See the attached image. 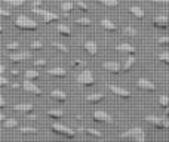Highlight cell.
I'll return each instance as SVG.
<instances>
[{"label": "cell", "mask_w": 169, "mask_h": 142, "mask_svg": "<svg viewBox=\"0 0 169 142\" xmlns=\"http://www.w3.org/2000/svg\"><path fill=\"white\" fill-rule=\"evenodd\" d=\"M15 25L18 28H22V30H36V27H37L36 21H33L27 15H18L15 19Z\"/></svg>", "instance_id": "cell-1"}, {"label": "cell", "mask_w": 169, "mask_h": 142, "mask_svg": "<svg viewBox=\"0 0 169 142\" xmlns=\"http://www.w3.org/2000/svg\"><path fill=\"white\" fill-rule=\"evenodd\" d=\"M77 82L83 86H90L93 85L95 82V77H93V73L89 71V70H82L79 74H77Z\"/></svg>", "instance_id": "cell-2"}, {"label": "cell", "mask_w": 169, "mask_h": 142, "mask_svg": "<svg viewBox=\"0 0 169 142\" xmlns=\"http://www.w3.org/2000/svg\"><path fill=\"white\" fill-rule=\"evenodd\" d=\"M33 12H34L36 15H40L44 22H50V21H56V19H58V15H56L55 12H50V10H44V9L34 7Z\"/></svg>", "instance_id": "cell-3"}, {"label": "cell", "mask_w": 169, "mask_h": 142, "mask_svg": "<svg viewBox=\"0 0 169 142\" xmlns=\"http://www.w3.org/2000/svg\"><path fill=\"white\" fill-rule=\"evenodd\" d=\"M122 138H130V139H135V141H144V139H145L144 132H142L141 129H138V127L130 129V130L125 132V133L122 135Z\"/></svg>", "instance_id": "cell-4"}, {"label": "cell", "mask_w": 169, "mask_h": 142, "mask_svg": "<svg viewBox=\"0 0 169 142\" xmlns=\"http://www.w3.org/2000/svg\"><path fill=\"white\" fill-rule=\"evenodd\" d=\"M56 133H59V135H64V136H67V138H73L74 136V132L71 130V129H68L67 126H64V124H61V123H53L52 126H50Z\"/></svg>", "instance_id": "cell-5"}, {"label": "cell", "mask_w": 169, "mask_h": 142, "mask_svg": "<svg viewBox=\"0 0 169 142\" xmlns=\"http://www.w3.org/2000/svg\"><path fill=\"white\" fill-rule=\"evenodd\" d=\"M93 120L98 121V123H111L113 121L111 116L108 113H105V111H101V110H96L93 113Z\"/></svg>", "instance_id": "cell-6"}, {"label": "cell", "mask_w": 169, "mask_h": 142, "mask_svg": "<svg viewBox=\"0 0 169 142\" xmlns=\"http://www.w3.org/2000/svg\"><path fill=\"white\" fill-rule=\"evenodd\" d=\"M22 88H24V90H27V92H30V93L42 95V89H40L36 83H33L31 80H28V79H25V82L22 83Z\"/></svg>", "instance_id": "cell-7"}, {"label": "cell", "mask_w": 169, "mask_h": 142, "mask_svg": "<svg viewBox=\"0 0 169 142\" xmlns=\"http://www.w3.org/2000/svg\"><path fill=\"white\" fill-rule=\"evenodd\" d=\"M102 67H104L107 71H110V73H119V71L123 68L117 61H105V62L102 64Z\"/></svg>", "instance_id": "cell-8"}, {"label": "cell", "mask_w": 169, "mask_h": 142, "mask_svg": "<svg viewBox=\"0 0 169 142\" xmlns=\"http://www.w3.org/2000/svg\"><path fill=\"white\" fill-rule=\"evenodd\" d=\"M108 89L113 92L114 95H117V96H120V98H129L130 96V92L126 90V89H123V88H120V86H114V85H110L108 86Z\"/></svg>", "instance_id": "cell-9"}, {"label": "cell", "mask_w": 169, "mask_h": 142, "mask_svg": "<svg viewBox=\"0 0 169 142\" xmlns=\"http://www.w3.org/2000/svg\"><path fill=\"white\" fill-rule=\"evenodd\" d=\"M169 24V18L166 15H160L157 18H154V25L159 27V28H166Z\"/></svg>", "instance_id": "cell-10"}, {"label": "cell", "mask_w": 169, "mask_h": 142, "mask_svg": "<svg viewBox=\"0 0 169 142\" xmlns=\"http://www.w3.org/2000/svg\"><path fill=\"white\" fill-rule=\"evenodd\" d=\"M28 58H30L28 52H19V53H12L10 55V61L12 62H21V61H25Z\"/></svg>", "instance_id": "cell-11"}, {"label": "cell", "mask_w": 169, "mask_h": 142, "mask_svg": "<svg viewBox=\"0 0 169 142\" xmlns=\"http://www.w3.org/2000/svg\"><path fill=\"white\" fill-rule=\"evenodd\" d=\"M138 86H139L141 89H144V90H154V89H156L154 83H151V82L147 80V79H139V80H138Z\"/></svg>", "instance_id": "cell-12"}, {"label": "cell", "mask_w": 169, "mask_h": 142, "mask_svg": "<svg viewBox=\"0 0 169 142\" xmlns=\"http://www.w3.org/2000/svg\"><path fill=\"white\" fill-rule=\"evenodd\" d=\"M50 98L55 99V101H59V102H65V101H67V95H65V92L58 90V89H55V90L50 92Z\"/></svg>", "instance_id": "cell-13"}, {"label": "cell", "mask_w": 169, "mask_h": 142, "mask_svg": "<svg viewBox=\"0 0 169 142\" xmlns=\"http://www.w3.org/2000/svg\"><path fill=\"white\" fill-rule=\"evenodd\" d=\"M47 74H50L53 77H64L67 74V71L64 68H61V67H53V68H49L47 70Z\"/></svg>", "instance_id": "cell-14"}, {"label": "cell", "mask_w": 169, "mask_h": 142, "mask_svg": "<svg viewBox=\"0 0 169 142\" xmlns=\"http://www.w3.org/2000/svg\"><path fill=\"white\" fill-rule=\"evenodd\" d=\"M84 50L89 53V55H95L96 52H98V46H96V43L95 42H92V40H89V42H84Z\"/></svg>", "instance_id": "cell-15"}, {"label": "cell", "mask_w": 169, "mask_h": 142, "mask_svg": "<svg viewBox=\"0 0 169 142\" xmlns=\"http://www.w3.org/2000/svg\"><path fill=\"white\" fill-rule=\"evenodd\" d=\"M116 49L119 52H125V53H135L136 52V49L132 46V45H129V43H120V45H117Z\"/></svg>", "instance_id": "cell-16"}, {"label": "cell", "mask_w": 169, "mask_h": 142, "mask_svg": "<svg viewBox=\"0 0 169 142\" xmlns=\"http://www.w3.org/2000/svg\"><path fill=\"white\" fill-rule=\"evenodd\" d=\"M101 25L105 28V30H108V31H116L117 30V25L113 22V21H110V19H107V18H104V19H101Z\"/></svg>", "instance_id": "cell-17"}, {"label": "cell", "mask_w": 169, "mask_h": 142, "mask_svg": "<svg viewBox=\"0 0 169 142\" xmlns=\"http://www.w3.org/2000/svg\"><path fill=\"white\" fill-rule=\"evenodd\" d=\"M13 108L16 111H21V113H30V111H33V105L31 104H18Z\"/></svg>", "instance_id": "cell-18"}, {"label": "cell", "mask_w": 169, "mask_h": 142, "mask_svg": "<svg viewBox=\"0 0 169 142\" xmlns=\"http://www.w3.org/2000/svg\"><path fill=\"white\" fill-rule=\"evenodd\" d=\"M56 30H58V33L62 34V36H70V34H71V28L67 27V25H64V24H58V25H56Z\"/></svg>", "instance_id": "cell-19"}, {"label": "cell", "mask_w": 169, "mask_h": 142, "mask_svg": "<svg viewBox=\"0 0 169 142\" xmlns=\"http://www.w3.org/2000/svg\"><path fill=\"white\" fill-rule=\"evenodd\" d=\"M130 13H132L135 18H142V16H144V10H142V7H139V6H130Z\"/></svg>", "instance_id": "cell-20"}, {"label": "cell", "mask_w": 169, "mask_h": 142, "mask_svg": "<svg viewBox=\"0 0 169 142\" xmlns=\"http://www.w3.org/2000/svg\"><path fill=\"white\" fill-rule=\"evenodd\" d=\"M104 99V95H101V93H96V95H89L87 98H86V101L87 102H99V101H102Z\"/></svg>", "instance_id": "cell-21"}, {"label": "cell", "mask_w": 169, "mask_h": 142, "mask_svg": "<svg viewBox=\"0 0 169 142\" xmlns=\"http://www.w3.org/2000/svg\"><path fill=\"white\" fill-rule=\"evenodd\" d=\"M59 7H61L62 12H70L73 9V3L71 1H61L59 3Z\"/></svg>", "instance_id": "cell-22"}, {"label": "cell", "mask_w": 169, "mask_h": 142, "mask_svg": "<svg viewBox=\"0 0 169 142\" xmlns=\"http://www.w3.org/2000/svg\"><path fill=\"white\" fill-rule=\"evenodd\" d=\"M37 77H39V71H36V70H27V71H25V79L34 80V79H37Z\"/></svg>", "instance_id": "cell-23"}, {"label": "cell", "mask_w": 169, "mask_h": 142, "mask_svg": "<svg viewBox=\"0 0 169 142\" xmlns=\"http://www.w3.org/2000/svg\"><path fill=\"white\" fill-rule=\"evenodd\" d=\"M52 46L56 47L58 50H61V52H64V53H68L70 50H68V47L65 46V45H62V43H58V42H52Z\"/></svg>", "instance_id": "cell-24"}, {"label": "cell", "mask_w": 169, "mask_h": 142, "mask_svg": "<svg viewBox=\"0 0 169 142\" xmlns=\"http://www.w3.org/2000/svg\"><path fill=\"white\" fill-rule=\"evenodd\" d=\"M16 126H18V121L15 118H6L4 120V127L10 129V127H16Z\"/></svg>", "instance_id": "cell-25"}, {"label": "cell", "mask_w": 169, "mask_h": 142, "mask_svg": "<svg viewBox=\"0 0 169 142\" xmlns=\"http://www.w3.org/2000/svg\"><path fill=\"white\" fill-rule=\"evenodd\" d=\"M47 114H49V117H55V118H61L64 116V113L61 110H50Z\"/></svg>", "instance_id": "cell-26"}, {"label": "cell", "mask_w": 169, "mask_h": 142, "mask_svg": "<svg viewBox=\"0 0 169 142\" xmlns=\"http://www.w3.org/2000/svg\"><path fill=\"white\" fill-rule=\"evenodd\" d=\"M133 64H135V58H133V56H130V58H127L126 61H125V64H123L122 67H123V70H129Z\"/></svg>", "instance_id": "cell-27"}, {"label": "cell", "mask_w": 169, "mask_h": 142, "mask_svg": "<svg viewBox=\"0 0 169 142\" xmlns=\"http://www.w3.org/2000/svg\"><path fill=\"white\" fill-rule=\"evenodd\" d=\"M76 22L79 24V25H83V27H87V25H90V19L89 18H77L76 19Z\"/></svg>", "instance_id": "cell-28"}, {"label": "cell", "mask_w": 169, "mask_h": 142, "mask_svg": "<svg viewBox=\"0 0 169 142\" xmlns=\"http://www.w3.org/2000/svg\"><path fill=\"white\" fill-rule=\"evenodd\" d=\"M159 104L162 105V107H166L169 104V96L168 95H160L159 96Z\"/></svg>", "instance_id": "cell-29"}, {"label": "cell", "mask_w": 169, "mask_h": 142, "mask_svg": "<svg viewBox=\"0 0 169 142\" xmlns=\"http://www.w3.org/2000/svg\"><path fill=\"white\" fill-rule=\"evenodd\" d=\"M99 3H102V4H105V6H111V7H114V6L119 4L117 0H99Z\"/></svg>", "instance_id": "cell-30"}, {"label": "cell", "mask_w": 169, "mask_h": 142, "mask_svg": "<svg viewBox=\"0 0 169 142\" xmlns=\"http://www.w3.org/2000/svg\"><path fill=\"white\" fill-rule=\"evenodd\" d=\"M21 133L22 135H33V133H36V129L34 127H22Z\"/></svg>", "instance_id": "cell-31"}, {"label": "cell", "mask_w": 169, "mask_h": 142, "mask_svg": "<svg viewBox=\"0 0 169 142\" xmlns=\"http://www.w3.org/2000/svg\"><path fill=\"white\" fill-rule=\"evenodd\" d=\"M86 133L87 135H92V136H96V138H102V133L95 130V129H86Z\"/></svg>", "instance_id": "cell-32"}, {"label": "cell", "mask_w": 169, "mask_h": 142, "mask_svg": "<svg viewBox=\"0 0 169 142\" xmlns=\"http://www.w3.org/2000/svg\"><path fill=\"white\" fill-rule=\"evenodd\" d=\"M145 121L153 123V124H157V123L160 121V118H159V117H154V116H147V117H145Z\"/></svg>", "instance_id": "cell-33"}, {"label": "cell", "mask_w": 169, "mask_h": 142, "mask_svg": "<svg viewBox=\"0 0 169 142\" xmlns=\"http://www.w3.org/2000/svg\"><path fill=\"white\" fill-rule=\"evenodd\" d=\"M4 1L12 4V6H22L24 4V0H4Z\"/></svg>", "instance_id": "cell-34"}, {"label": "cell", "mask_w": 169, "mask_h": 142, "mask_svg": "<svg viewBox=\"0 0 169 142\" xmlns=\"http://www.w3.org/2000/svg\"><path fill=\"white\" fill-rule=\"evenodd\" d=\"M47 62H46V59H43V58H39V59H34V65L36 67H44Z\"/></svg>", "instance_id": "cell-35"}, {"label": "cell", "mask_w": 169, "mask_h": 142, "mask_svg": "<svg viewBox=\"0 0 169 142\" xmlns=\"http://www.w3.org/2000/svg\"><path fill=\"white\" fill-rule=\"evenodd\" d=\"M159 58L163 61V62H166V64H169V52H162L160 55H159Z\"/></svg>", "instance_id": "cell-36"}, {"label": "cell", "mask_w": 169, "mask_h": 142, "mask_svg": "<svg viewBox=\"0 0 169 142\" xmlns=\"http://www.w3.org/2000/svg\"><path fill=\"white\" fill-rule=\"evenodd\" d=\"M125 33H126L127 36H136V30L133 27H126L125 28Z\"/></svg>", "instance_id": "cell-37"}, {"label": "cell", "mask_w": 169, "mask_h": 142, "mask_svg": "<svg viewBox=\"0 0 169 142\" xmlns=\"http://www.w3.org/2000/svg\"><path fill=\"white\" fill-rule=\"evenodd\" d=\"M159 43H160V45H169V36H162V37H159Z\"/></svg>", "instance_id": "cell-38"}, {"label": "cell", "mask_w": 169, "mask_h": 142, "mask_svg": "<svg viewBox=\"0 0 169 142\" xmlns=\"http://www.w3.org/2000/svg\"><path fill=\"white\" fill-rule=\"evenodd\" d=\"M6 47H7L9 50H15V49H18V47H19V43H16V42H13V43H7Z\"/></svg>", "instance_id": "cell-39"}, {"label": "cell", "mask_w": 169, "mask_h": 142, "mask_svg": "<svg viewBox=\"0 0 169 142\" xmlns=\"http://www.w3.org/2000/svg\"><path fill=\"white\" fill-rule=\"evenodd\" d=\"M31 49H42V43L40 42H31Z\"/></svg>", "instance_id": "cell-40"}, {"label": "cell", "mask_w": 169, "mask_h": 142, "mask_svg": "<svg viewBox=\"0 0 169 142\" xmlns=\"http://www.w3.org/2000/svg\"><path fill=\"white\" fill-rule=\"evenodd\" d=\"M77 6H79L80 9H83V10H87V9H89V6H87L86 3H83V1H80V0L77 1Z\"/></svg>", "instance_id": "cell-41"}, {"label": "cell", "mask_w": 169, "mask_h": 142, "mask_svg": "<svg viewBox=\"0 0 169 142\" xmlns=\"http://www.w3.org/2000/svg\"><path fill=\"white\" fill-rule=\"evenodd\" d=\"M7 83H9V82H7V79H6L4 76H1V77H0V85H1V86H6Z\"/></svg>", "instance_id": "cell-42"}, {"label": "cell", "mask_w": 169, "mask_h": 142, "mask_svg": "<svg viewBox=\"0 0 169 142\" xmlns=\"http://www.w3.org/2000/svg\"><path fill=\"white\" fill-rule=\"evenodd\" d=\"M40 4H42V1H40V0H33V6H34V7H39Z\"/></svg>", "instance_id": "cell-43"}, {"label": "cell", "mask_w": 169, "mask_h": 142, "mask_svg": "<svg viewBox=\"0 0 169 142\" xmlns=\"http://www.w3.org/2000/svg\"><path fill=\"white\" fill-rule=\"evenodd\" d=\"M0 13H1V16H9V15H10L6 9H1V10H0Z\"/></svg>", "instance_id": "cell-44"}, {"label": "cell", "mask_w": 169, "mask_h": 142, "mask_svg": "<svg viewBox=\"0 0 169 142\" xmlns=\"http://www.w3.org/2000/svg\"><path fill=\"white\" fill-rule=\"evenodd\" d=\"M154 3H163V4H169V0H153Z\"/></svg>", "instance_id": "cell-45"}, {"label": "cell", "mask_w": 169, "mask_h": 142, "mask_svg": "<svg viewBox=\"0 0 169 142\" xmlns=\"http://www.w3.org/2000/svg\"><path fill=\"white\" fill-rule=\"evenodd\" d=\"M4 104H6V101H4V98H3V96H0V107L3 108V107H4Z\"/></svg>", "instance_id": "cell-46"}, {"label": "cell", "mask_w": 169, "mask_h": 142, "mask_svg": "<svg viewBox=\"0 0 169 142\" xmlns=\"http://www.w3.org/2000/svg\"><path fill=\"white\" fill-rule=\"evenodd\" d=\"M0 73H1V74L4 73V65H3V64H1V67H0Z\"/></svg>", "instance_id": "cell-47"}]
</instances>
